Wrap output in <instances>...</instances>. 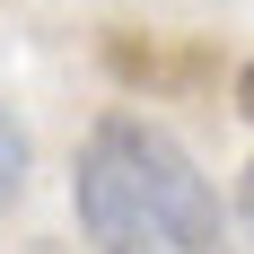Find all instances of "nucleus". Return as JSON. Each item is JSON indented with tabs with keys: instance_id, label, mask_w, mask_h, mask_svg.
<instances>
[{
	"instance_id": "nucleus-1",
	"label": "nucleus",
	"mask_w": 254,
	"mask_h": 254,
	"mask_svg": "<svg viewBox=\"0 0 254 254\" xmlns=\"http://www.w3.org/2000/svg\"><path fill=\"white\" fill-rule=\"evenodd\" d=\"M70 202L97 254H246L237 219L219 210L210 176L184 158V140L131 105L88 123L79 167H70Z\"/></svg>"
},
{
	"instance_id": "nucleus-2",
	"label": "nucleus",
	"mask_w": 254,
	"mask_h": 254,
	"mask_svg": "<svg viewBox=\"0 0 254 254\" xmlns=\"http://www.w3.org/2000/svg\"><path fill=\"white\" fill-rule=\"evenodd\" d=\"M26 167H35V140H26V123L0 105V210L26 193Z\"/></svg>"
},
{
	"instance_id": "nucleus-3",
	"label": "nucleus",
	"mask_w": 254,
	"mask_h": 254,
	"mask_svg": "<svg viewBox=\"0 0 254 254\" xmlns=\"http://www.w3.org/2000/svg\"><path fill=\"white\" fill-rule=\"evenodd\" d=\"M237 219H246V237H254V167L237 176Z\"/></svg>"
},
{
	"instance_id": "nucleus-4",
	"label": "nucleus",
	"mask_w": 254,
	"mask_h": 254,
	"mask_svg": "<svg viewBox=\"0 0 254 254\" xmlns=\"http://www.w3.org/2000/svg\"><path fill=\"white\" fill-rule=\"evenodd\" d=\"M237 105H246V123H254V62L237 70Z\"/></svg>"
},
{
	"instance_id": "nucleus-5",
	"label": "nucleus",
	"mask_w": 254,
	"mask_h": 254,
	"mask_svg": "<svg viewBox=\"0 0 254 254\" xmlns=\"http://www.w3.org/2000/svg\"><path fill=\"white\" fill-rule=\"evenodd\" d=\"M35 254H79V246H35Z\"/></svg>"
}]
</instances>
